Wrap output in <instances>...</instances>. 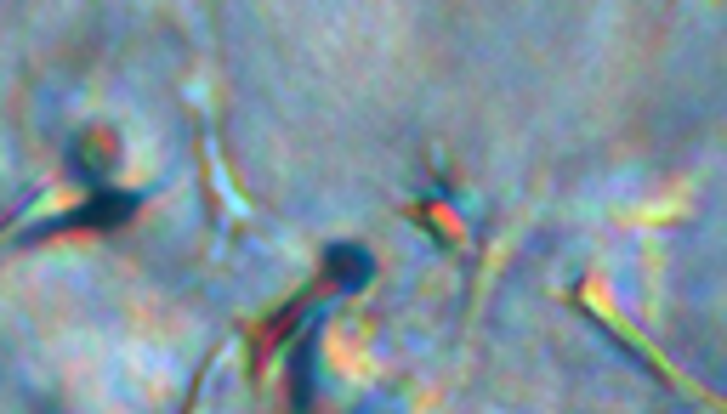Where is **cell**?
<instances>
[{
    "instance_id": "2",
    "label": "cell",
    "mask_w": 727,
    "mask_h": 414,
    "mask_svg": "<svg viewBox=\"0 0 727 414\" xmlns=\"http://www.w3.org/2000/svg\"><path fill=\"white\" fill-rule=\"evenodd\" d=\"M131 205H137L131 193H125V199H108V205H97V199H91V205L74 216V222H86V227H114V222H125V216H131Z\"/></svg>"
},
{
    "instance_id": "1",
    "label": "cell",
    "mask_w": 727,
    "mask_h": 414,
    "mask_svg": "<svg viewBox=\"0 0 727 414\" xmlns=\"http://www.w3.org/2000/svg\"><path fill=\"white\" fill-rule=\"evenodd\" d=\"M330 273H336L341 284H364V278L375 273V261L364 256V250H330Z\"/></svg>"
}]
</instances>
